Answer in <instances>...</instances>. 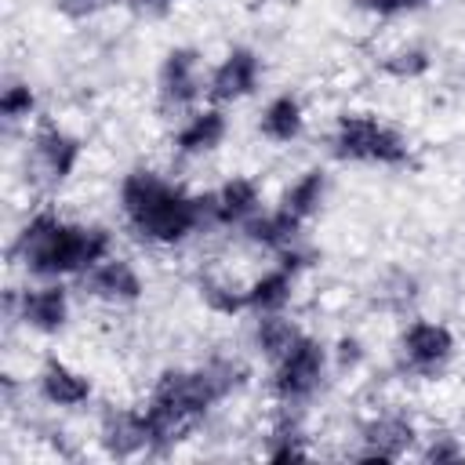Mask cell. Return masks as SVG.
Instances as JSON below:
<instances>
[{"label":"cell","instance_id":"cell-23","mask_svg":"<svg viewBox=\"0 0 465 465\" xmlns=\"http://www.w3.org/2000/svg\"><path fill=\"white\" fill-rule=\"evenodd\" d=\"M265 458H269V461H302V458H309L294 418H283V421L272 429L269 447H265Z\"/></svg>","mask_w":465,"mask_h":465},{"label":"cell","instance_id":"cell-7","mask_svg":"<svg viewBox=\"0 0 465 465\" xmlns=\"http://www.w3.org/2000/svg\"><path fill=\"white\" fill-rule=\"evenodd\" d=\"M400 345H403V360H407L411 371L432 374V371H440V367L450 360V352H454V334H450L443 323L414 320V323L403 331Z\"/></svg>","mask_w":465,"mask_h":465},{"label":"cell","instance_id":"cell-4","mask_svg":"<svg viewBox=\"0 0 465 465\" xmlns=\"http://www.w3.org/2000/svg\"><path fill=\"white\" fill-rule=\"evenodd\" d=\"M331 149L338 160H356V163H381V167H400L411 160V145L407 138L363 113H345L338 116Z\"/></svg>","mask_w":465,"mask_h":465},{"label":"cell","instance_id":"cell-8","mask_svg":"<svg viewBox=\"0 0 465 465\" xmlns=\"http://www.w3.org/2000/svg\"><path fill=\"white\" fill-rule=\"evenodd\" d=\"M258 76H262V62L251 47H232L222 65L211 73L207 80V98L211 102H236V98H247L254 87H258Z\"/></svg>","mask_w":465,"mask_h":465},{"label":"cell","instance_id":"cell-19","mask_svg":"<svg viewBox=\"0 0 465 465\" xmlns=\"http://www.w3.org/2000/svg\"><path fill=\"white\" fill-rule=\"evenodd\" d=\"M291 291H294V272L276 265V269L262 272L247 287V309H254V312H280L291 302Z\"/></svg>","mask_w":465,"mask_h":465},{"label":"cell","instance_id":"cell-6","mask_svg":"<svg viewBox=\"0 0 465 465\" xmlns=\"http://www.w3.org/2000/svg\"><path fill=\"white\" fill-rule=\"evenodd\" d=\"M80 153H84V142H80L76 134H69L62 124H54V120H40V124H36L33 156H36V167H40L51 182H65V178L76 171Z\"/></svg>","mask_w":465,"mask_h":465},{"label":"cell","instance_id":"cell-18","mask_svg":"<svg viewBox=\"0 0 465 465\" xmlns=\"http://www.w3.org/2000/svg\"><path fill=\"white\" fill-rule=\"evenodd\" d=\"M258 127H262V134H265L269 142H294V138L302 134V127H305L302 102H298L294 94H276V98L265 105Z\"/></svg>","mask_w":465,"mask_h":465},{"label":"cell","instance_id":"cell-22","mask_svg":"<svg viewBox=\"0 0 465 465\" xmlns=\"http://www.w3.org/2000/svg\"><path fill=\"white\" fill-rule=\"evenodd\" d=\"M200 298L207 302V309L225 312V316H236V312L247 309V287H236L229 280H218L211 272L200 276Z\"/></svg>","mask_w":465,"mask_h":465},{"label":"cell","instance_id":"cell-9","mask_svg":"<svg viewBox=\"0 0 465 465\" xmlns=\"http://www.w3.org/2000/svg\"><path fill=\"white\" fill-rule=\"evenodd\" d=\"M200 51L196 47H171L160 65V98L163 105H193L200 98Z\"/></svg>","mask_w":465,"mask_h":465},{"label":"cell","instance_id":"cell-1","mask_svg":"<svg viewBox=\"0 0 465 465\" xmlns=\"http://www.w3.org/2000/svg\"><path fill=\"white\" fill-rule=\"evenodd\" d=\"M236 360H211L196 371H163L149 403L142 407L149 429V454H167L218 400L243 385Z\"/></svg>","mask_w":465,"mask_h":465},{"label":"cell","instance_id":"cell-2","mask_svg":"<svg viewBox=\"0 0 465 465\" xmlns=\"http://www.w3.org/2000/svg\"><path fill=\"white\" fill-rule=\"evenodd\" d=\"M120 211L134 236L171 247L200 225L214 222V193L189 196L182 185L160 178L156 171H131L120 182Z\"/></svg>","mask_w":465,"mask_h":465},{"label":"cell","instance_id":"cell-14","mask_svg":"<svg viewBox=\"0 0 465 465\" xmlns=\"http://www.w3.org/2000/svg\"><path fill=\"white\" fill-rule=\"evenodd\" d=\"M102 447L113 458H134L149 454V429L142 411H105L102 414Z\"/></svg>","mask_w":465,"mask_h":465},{"label":"cell","instance_id":"cell-24","mask_svg":"<svg viewBox=\"0 0 465 465\" xmlns=\"http://www.w3.org/2000/svg\"><path fill=\"white\" fill-rule=\"evenodd\" d=\"M429 65H432V58H429L425 47H400V51H392V54L381 62V73H389V76H396V80H414V76H421Z\"/></svg>","mask_w":465,"mask_h":465},{"label":"cell","instance_id":"cell-17","mask_svg":"<svg viewBox=\"0 0 465 465\" xmlns=\"http://www.w3.org/2000/svg\"><path fill=\"white\" fill-rule=\"evenodd\" d=\"M298 229H302V222L291 218L283 207H276L269 214H254V218L243 222V236L258 247H269V251H283L287 243H294Z\"/></svg>","mask_w":465,"mask_h":465},{"label":"cell","instance_id":"cell-12","mask_svg":"<svg viewBox=\"0 0 465 465\" xmlns=\"http://www.w3.org/2000/svg\"><path fill=\"white\" fill-rule=\"evenodd\" d=\"M414 425L403 414H385L363 425V450H356V461H396L411 450Z\"/></svg>","mask_w":465,"mask_h":465},{"label":"cell","instance_id":"cell-21","mask_svg":"<svg viewBox=\"0 0 465 465\" xmlns=\"http://www.w3.org/2000/svg\"><path fill=\"white\" fill-rule=\"evenodd\" d=\"M298 334H302V331H298L291 320H283L280 312H262V320L254 323V341H258V349H262L272 363L294 345Z\"/></svg>","mask_w":465,"mask_h":465},{"label":"cell","instance_id":"cell-29","mask_svg":"<svg viewBox=\"0 0 465 465\" xmlns=\"http://www.w3.org/2000/svg\"><path fill=\"white\" fill-rule=\"evenodd\" d=\"M134 7H142V11H167L174 0H131Z\"/></svg>","mask_w":465,"mask_h":465},{"label":"cell","instance_id":"cell-13","mask_svg":"<svg viewBox=\"0 0 465 465\" xmlns=\"http://www.w3.org/2000/svg\"><path fill=\"white\" fill-rule=\"evenodd\" d=\"M36 389L54 407H80V403L91 400V378L80 374V371H73L58 356H47L44 360V367L36 374Z\"/></svg>","mask_w":465,"mask_h":465},{"label":"cell","instance_id":"cell-3","mask_svg":"<svg viewBox=\"0 0 465 465\" xmlns=\"http://www.w3.org/2000/svg\"><path fill=\"white\" fill-rule=\"evenodd\" d=\"M11 254L22 258L36 280L80 276L109 258V232L102 225H73L51 211H40L22 225Z\"/></svg>","mask_w":465,"mask_h":465},{"label":"cell","instance_id":"cell-10","mask_svg":"<svg viewBox=\"0 0 465 465\" xmlns=\"http://www.w3.org/2000/svg\"><path fill=\"white\" fill-rule=\"evenodd\" d=\"M18 320L40 334H54L69 320V291L58 280H47L44 287H29L18 294Z\"/></svg>","mask_w":465,"mask_h":465},{"label":"cell","instance_id":"cell-15","mask_svg":"<svg viewBox=\"0 0 465 465\" xmlns=\"http://www.w3.org/2000/svg\"><path fill=\"white\" fill-rule=\"evenodd\" d=\"M222 138H225V113L222 109H200L174 134V149H178V156H200V153H211Z\"/></svg>","mask_w":465,"mask_h":465},{"label":"cell","instance_id":"cell-25","mask_svg":"<svg viewBox=\"0 0 465 465\" xmlns=\"http://www.w3.org/2000/svg\"><path fill=\"white\" fill-rule=\"evenodd\" d=\"M33 109H36V94H33L29 84L15 80V84L4 87V94H0V113H4V120H25Z\"/></svg>","mask_w":465,"mask_h":465},{"label":"cell","instance_id":"cell-16","mask_svg":"<svg viewBox=\"0 0 465 465\" xmlns=\"http://www.w3.org/2000/svg\"><path fill=\"white\" fill-rule=\"evenodd\" d=\"M258 214V185L251 178H229L214 193V225H243Z\"/></svg>","mask_w":465,"mask_h":465},{"label":"cell","instance_id":"cell-28","mask_svg":"<svg viewBox=\"0 0 465 465\" xmlns=\"http://www.w3.org/2000/svg\"><path fill=\"white\" fill-rule=\"evenodd\" d=\"M360 356H363V349H360L356 338H341V341H338V363H341V367H356Z\"/></svg>","mask_w":465,"mask_h":465},{"label":"cell","instance_id":"cell-30","mask_svg":"<svg viewBox=\"0 0 465 465\" xmlns=\"http://www.w3.org/2000/svg\"><path fill=\"white\" fill-rule=\"evenodd\" d=\"M65 4H69V7H87L91 0H65Z\"/></svg>","mask_w":465,"mask_h":465},{"label":"cell","instance_id":"cell-11","mask_svg":"<svg viewBox=\"0 0 465 465\" xmlns=\"http://www.w3.org/2000/svg\"><path fill=\"white\" fill-rule=\"evenodd\" d=\"M84 291L102 302H138L142 298V276L124 258H102L87 272H80Z\"/></svg>","mask_w":465,"mask_h":465},{"label":"cell","instance_id":"cell-20","mask_svg":"<svg viewBox=\"0 0 465 465\" xmlns=\"http://www.w3.org/2000/svg\"><path fill=\"white\" fill-rule=\"evenodd\" d=\"M323 193H327V171L312 167V171H305V174H302V178L283 193L280 207H283L291 218H298V222L305 225V218H312V214L320 211Z\"/></svg>","mask_w":465,"mask_h":465},{"label":"cell","instance_id":"cell-26","mask_svg":"<svg viewBox=\"0 0 465 465\" xmlns=\"http://www.w3.org/2000/svg\"><path fill=\"white\" fill-rule=\"evenodd\" d=\"M363 11H371V15H381V18H392V15H403V11H418V7H425V4H432V0H356Z\"/></svg>","mask_w":465,"mask_h":465},{"label":"cell","instance_id":"cell-27","mask_svg":"<svg viewBox=\"0 0 465 465\" xmlns=\"http://www.w3.org/2000/svg\"><path fill=\"white\" fill-rule=\"evenodd\" d=\"M421 458L425 461H458L461 458V447L454 443V436H432V443L425 447Z\"/></svg>","mask_w":465,"mask_h":465},{"label":"cell","instance_id":"cell-5","mask_svg":"<svg viewBox=\"0 0 465 465\" xmlns=\"http://www.w3.org/2000/svg\"><path fill=\"white\" fill-rule=\"evenodd\" d=\"M323 367H327V349L316 338L298 334L294 345L272 367V392H276V400H283V403L309 400L316 392L320 378H323Z\"/></svg>","mask_w":465,"mask_h":465}]
</instances>
